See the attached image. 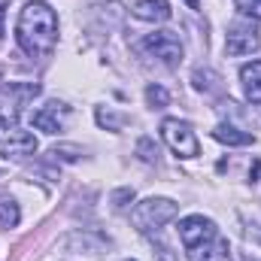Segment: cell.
<instances>
[{"label":"cell","instance_id":"cell-1","mask_svg":"<svg viewBox=\"0 0 261 261\" xmlns=\"http://www.w3.org/2000/svg\"><path fill=\"white\" fill-rule=\"evenodd\" d=\"M15 40L31 58H46L58 43V15L46 0H31L18 12Z\"/></svg>","mask_w":261,"mask_h":261},{"label":"cell","instance_id":"cell-2","mask_svg":"<svg viewBox=\"0 0 261 261\" xmlns=\"http://www.w3.org/2000/svg\"><path fill=\"white\" fill-rule=\"evenodd\" d=\"M176 213H179V206H176L170 197H146V200H140V203L134 206L130 219H134L137 231L149 234V231H158V228H164L167 222H173Z\"/></svg>","mask_w":261,"mask_h":261},{"label":"cell","instance_id":"cell-3","mask_svg":"<svg viewBox=\"0 0 261 261\" xmlns=\"http://www.w3.org/2000/svg\"><path fill=\"white\" fill-rule=\"evenodd\" d=\"M161 137L164 143L179 155V158H195L200 152V143H197L195 130L189 122H179V119H164L161 122Z\"/></svg>","mask_w":261,"mask_h":261},{"label":"cell","instance_id":"cell-4","mask_svg":"<svg viewBox=\"0 0 261 261\" xmlns=\"http://www.w3.org/2000/svg\"><path fill=\"white\" fill-rule=\"evenodd\" d=\"M140 49L149 52L152 58H158L161 64H167V67H176L182 61V43H179V37L173 31H155V34H149L140 43Z\"/></svg>","mask_w":261,"mask_h":261},{"label":"cell","instance_id":"cell-5","mask_svg":"<svg viewBox=\"0 0 261 261\" xmlns=\"http://www.w3.org/2000/svg\"><path fill=\"white\" fill-rule=\"evenodd\" d=\"M216 234H219V231H216V222L206 219V216H186V219L179 222V240H182L186 249H195V246L210 243Z\"/></svg>","mask_w":261,"mask_h":261},{"label":"cell","instance_id":"cell-6","mask_svg":"<svg viewBox=\"0 0 261 261\" xmlns=\"http://www.w3.org/2000/svg\"><path fill=\"white\" fill-rule=\"evenodd\" d=\"M261 49V37L255 24H234L225 37V52L228 55H255Z\"/></svg>","mask_w":261,"mask_h":261},{"label":"cell","instance_id":"cell-7","mask_svg":"<svg viewBox=\"0 0 261 261\" xmlns=\"http://www.w3.org/2000/svg\"><path fill=\"white\" fill-rule=\"evenodd\" d=\"M37 152V137L28 134V130H6V137L0 140V155L9 161V158H24V155H34Z\"/></svg>","mask_w":261,"mask_h":261},{"label":"cell","instance_id":"cell-8","mask_svg":"<svg viewBox=\"0 0 261 261\" xmlns=\"http://www.w3.org/2000/svg\"><path fill=\"white\" fill-rule=\"evenodd\" d=\"M67 116H70V110H67L64 103L52 100V103H46V107H40V110L34 113V128L46 130V134H58V130L64 128Z\"/></svg>","mask_w":261,"mask_h":261},{"label":"cell","instance_id":"cell-9","mask_svg":"<svg viewBox=\"0 0 261 261\" xmlns=\"http://www.w3.org/2000/svg\"><path fill=\"white\" fill-rule=\"evenodd\" d=\"M189 261H231V249H228V240L225 237H213L210 243L189 249Z\"/></svg>","mask_w":261,"mask_h":261},{"label":"cell","instance_id":"cell-10","mask_svg":"<svg viewBox=\"0 0 261 261\" xmlns=\"http://www.w3.org/2000/svg\"><path fill=\"white\" fill-rule=\"evenodd\" d=\"M240 82H243V94L249 103H261V61H249L240 67Z\"/></svg>","mask_w":261,"mask_h":261},{"label":"cell","instance_id":"cell-11","mask_svg":"<svg viewBox=\"0 0 261 261\" xmlns=\"http://www.w3.org/2000/svg\"><path fill=\"white\" fill-rule=\"evenodd\" d=\"M134 15L143 21H167L173 9H170V0H140L134 3Z\"/></svg>","mask_w":261,"mask_h":261},{"label":"cell","instance_id":"cell-12","mask_svg":"<svg viewBox=\"0 0 261 261\" xmlns=\"http://www.w3.org/2000/svg\"><path fill=\"white\" fill-rule=\"evenodd\" d=\"M213 140H219L225 146H252L255 143V137L249 130H240V128H234V125H228V122H222V125L213 128Z\"/></svg>","mask_w":261,"mask_h":261},{"label":"cell","instance_id":"cell-13","mask_svg":"<svg viewBox=\"0 0 261 261\" xmlns=\"http://www.w3.org/2000/svg\"><path fill=\"white\" fill-rule=\"evenodd\" d=\"M70 246L85 249V255H100L103 252V240L94 237V234H82V231H76V234H70V237L61 240V249H70Z\"/></svg>","mask_w":261,"mask_h":261},{"label":"cell","instance_id":"cell-14","mask_svg":"<svg viewBox=\"0 0 261 261\" xmlns=\"http://www.w3.org/2000/svg\"><path fill=\"white\" fill-rule=\"evenodd\" d=\"M18 219H21L18 203L12 197H0V228H15Z\"/></svg>","mask_w":261,"mask_h":261},{"label":"cell","instance_id":"cell-15","mask_svg":"<svg viewBox=\"0 0 261 261\" xmlns=\"http://www.w3.org/2000/svg\"><path fill=\"white\" fill-rule=\"evenodd\" d=\"M146 103H149L152 110H161V107H167V103H170V94H167V88H161V85H149V88H146Z\"/></svg>","mask_w":261,"mask_h":261},{"label":"cell","instance_id":"cell-16","mask_svg":"<svg viewBox=\"0 0 261 261\" xmlns=\"http://www.w3.org/2000/svg\"><path fill=\"white\" fill-rule=\"evenodd\" d=\"M192 82H195L197 91H216V88H219V85H216L219 76L210 73V70H195V73H192Z\"/></svg>","mask_w":261,"mask_h":261},{"label":"cell","instance_id":"cell-17","mask_svg":"<svg viewBox=\"0 0 261 261\" xmlns=\"http://www.w3.org/2000/svg\"><path fill=\"white\" fill-rule=\"evenodd\" d=\"M237 3V9L243 12V15H249V18H261V0H234Z\"/></svg>","mask_w":261,"mask_h":261},{"label":"cell","instance_id":"cell-18","mask_svg":"<svg viewBox=\"0 0 261 261\" xmlns=\"http://www.w3.org/2000/svg\"><path fill=\"white\" fill-rule=\"evenodd\" d=\"M137 152H140L143 161H155V158H158V149H152V140H140Z\"/></svg>","mask_w":261,"mask_h":261},{"label":"cell","instance_id":"cell-19","mask_svg":"<svg viewBox=\"0 0 261 261\" xmlns=\"http://www.w3.org/2000/svg\"><path fill=\"white\" fill-rule=\"evenodd\" d=\"M128 200H134V189H119L116 195H113V203L122 210V206H128Z\"/></svg>","mask_w":261,"mask_h":261},{"label":"cell","instance_id":"cell-20","mask_svg":"<svg viewBox=\"0 0 261 261\" xmlns=\"http://www.w3.org/2000/svg\"><path fill=\"white\" fill-rule=\"evenodd\" d=\"M258 173H261V164H258V161H255V164H252V170H249V179L255 182V179H258Z\"/></svg>","mask_w":261,"mask_h":261},{"label":"cell","instance_id":"cell-21","mask_svg":"<svg viewBox=\"0 0 261 261\" xmlns=\"http://www.w3.org/2000/svg\"><path fill=\"white\" fill-rule=\"evenodd\" d=\"M0 43H3V3H0Z\"/></svg>","mask_w":261,"mask_h":261},{"label":"cell","instance_id":"cell-22","mask_svg":"<svg viewBox=\"0 0 261 261\" xmlns=\"http://www.w3.org/2000/svg\"><path fill=\"white\" fill-rule=\"evenodd\" d=\"M186 3H189V9H197V6H200L197 0H186Z\"/></svg>","mask_w":261,"mask_h":261},{"label":"cell","instance_id":"cell-23","mask_svg":"<svg viewBox=\"0 0 261 261\" xmlns=\"http://www.w3.org/2000/svg\"><path fill=\"white\" fill-rule=\"evenodd\" d=\"M249 261H252V258H249Z\"/></svg>","mask_w":261,"mask_h":261}]
</instances>
